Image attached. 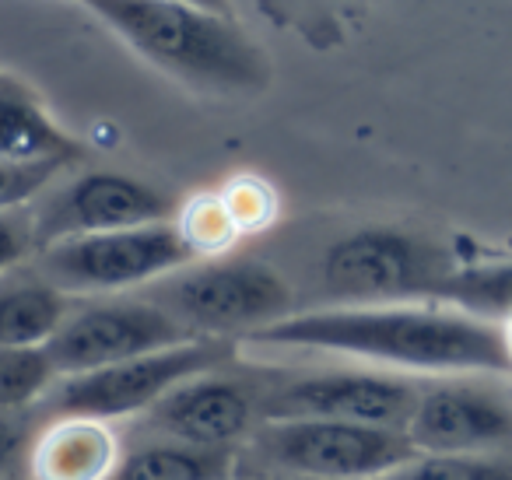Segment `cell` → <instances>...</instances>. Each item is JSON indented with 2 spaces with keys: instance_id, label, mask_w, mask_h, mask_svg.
Segmentation results:
<instances>
[{
  "instance_id": "cell-1",
  "label": "cell",
  "mask_w": 512,
  "mask_h": 480,
  "mask_svg": "<svg viewBox=\"0 0 512 480\" xmlns=\"http://www.w3.org/2000/svg\"><path fill=\"white\" fill-rule=\"evenodd\" d=\"M249 347L320 351L418 375H512L498 323L446 302L327 305L246 333Z\"/></svg>"
},
{
  "instance_id": "cell-2",
  "label": "cell",
  "mask_w": 512,
  "mask_h": 480,
  "mask_svg": "<svg viewBox=\"0 0 512 480\" xmlns=\"http://www.w3.org/2000/svg\"><path fill=\"white\" fill-rule=\"evenodd\" d=\"M130 50L190 92L242 99L271 85V60L235 15L186 0H81Z\"/></svg>"
},
{
  "instance_id": "cell-3",
  "label": "cell",
  "mask_w": 512,
  "mask_h": 480,
  "mask_svg": "<svg viewBox=\"0 0 512 480\" xmlns=\"http://www.w3.org/2000/svg\"><path fill=\"white\" fill-rule=\"evenodd\" d=\"M456 260L432 239L400 228H358L330 242L320 260V284L334 305L435 302Z\"/></svg>"
},
{
  "instance_id": "cell-4",
  "label": "cell",
  "mask_w": 512,
  "mask_h": 480,
  "mask_svg": "<svg viewBox=\"0 0 512 480\" xmlns=\"http://www.w3.org/2000/svg\"><path fill=\"white\" fill-rule=\"evenodd\" d=\"M197 260V249L176 221L71 235L39 249V274L64 295H113L169 277Z\"/></svg>"
},
{
  "instance_id": "cell-5",
  "label": "cell",
  "mask_w": 512,
  "mask_h": 480,
  "mask_svg": "<svg viewBox=\"0 0 512 480\" xmlns=\"http://www.w3.org/2000/svg\"><path fill=\"white\" fill-rule=\"evenodd\" d=\"M165 309L197 337H246L292 312V288L267 263L214 260L176 270L165 284Z\"/></svg>"
},
{
  "instance_id": "cell-6",
  "label": "cell",
  "mask_w": 512,
  "mask_h": 480,
  "mask_svg": "<svg viewBox=\"0 0 512 480\" xmlns=\"http://www.w3.org/2000/svg\"><path fill=\"white\" fill-rule=\"evenodd\" d=\"M264 452L285 473L323 480H383L418 456L404 428L334 421V417H281L267 421Z\"/></svg>"
},
{
  "instance_id": "cell-7",
  "label": "cell",
  "mask_w": 512,
  "mask_h": 480,
  "mask_svg": "<svg viewBox=\"0 0 512 480\" xmlns=\"http://www.w3.org/2000/svg\"><path fill=\"white\" fill-rule=\"evenodd\" d=\"M225 358L228 344H221L218 337H193L116 365L64 375L57 386V407L60 414L99 417L113 424L120 417L151 410L169 389L200 372H214Z\"/></svg>"
},
{
  "instance_id": "cell-8",
  "label": "cell",
  "mask_w": 512,
  "mask_h": 480,
  "mask_svg": "<svg viewBox=\"0 0 512 480\" xmlns=\"http://www.w3.org/2000/svg\"><path fill=\"white\" fill-rule=\"evenodd\" d=\"M165 305L158 302H99L81 312H67L64 326L46 344L60 379L92 372L102 365L162 351V347L193 340Z\"/></svg>"
},
{
  "instance_id": "cell-9",
  "label": "cell",
  "mask_w": 512,
  "mask_h": 480,
  "mask_svg": "<svg viewBox=\"0 0 512 480\" xmlns=\"http://www.w3.org/2000/svg\"><path fill=\"white\" fill-rule=\"evenodd\" d=\"M404 431L418 452H509L512 400L467 375H446L418 389Z\"/></svg>"
},
{
  "instance_id": "cell-10",
  "label": "cell",
  "mask_w": 512,
  "mask_h": 480,
  "mask_svg": "<svg viewBox=\"0 0 512 480\" xmlns=\"http://www.w3.org/2000/svg\"><path fill=\"white\" fill-rule=\"evenodd\" d=\"M411 379L393 372H316L285 382L264 400L267 421L281 417H334V421L404 428L418 400Z\"/></svg>"
},
{
  "instance_id": "cell-11",
  "label": "cell",
  "mask_w": 512,
  "mask_h": 480,
  "mask_svg": "<svg viewBox=\"0 0 512 480\" xmlns=\"http://www.w3.org/2000/svg\"><path fill=\"white\" fill-rule=\"evenodd\" d=\"M172 214V200L162 190L120 172H88L67 183L53 200L36 211L39 249L71 235L116 232V228L151 225Z\"/></svg>"
},
{
  "instance_id": "cell-12",
  "label": "cell",
  "mask_w": 512,
  "mask_h": 480,
  "mask_svg": "<svg viewBox=\"0 0 512 480\" xmlns=\"http://www.w3.org/2000/svg\"><path fill=\"white\" fill-rule=\"evenodd\" d=\"M151 424L176 442L204 445V449H232L256 417V400L235 379L200 372L179 382L148 410Z\"/></svg>"
},
{
  "instance_id": "cell-13",
  "label": "cell",
  "mask_w": 512,
  "mask_h": 480,
  "mask_svg": "<svg viewBox=\"0 0 512 480\" xmlns=\"http://www.w3.org/2000/svg\"><path fill=\"white\" fill-rule=\"evenodd\" d=\"M32 480H109L120 466L109 421L60 414L32 445Z\"/></svg>"
},
{
  "instance_id": "cell-14",
  "label": "cell",
  "mask_w": 512,
  "mask_h": 480,
  "mask_svg": "<svg viewBox=\"0 0 512 480\" xmlns=\"http://www.w3.org/2000/svg\"><path fill=\"white\" fill-rule=\"evenodd\" d=\"M78 144L60 123L43 109V102L22 81L0 74V162L11 165H43L74 162Z\"/></svg>"
},
{
  "instance_id": "cell-15",
  "label": "cell",
  "mask_w": 512,
  "mask_h": 480,
  "mask_svg": "<svg viewBox=\"0 0 512 480\" xmlns=\"http://www.w3.org/2000/svg\"><path fill=\"white\" fill-rule=\"evenodd\" d=\"M67 295L43 274L0 284V347H46L64 326Z\"/></svg>"
},
{
  "instance_id": "cell-16",
  "label": "cell",
  "mask_w": 512,
  "mask_h": 480,
  "mask_svg": "<svg viewBox=\"0 0 512 480\" xmlns=\"http://www.w3.org/2000/svg\"><path fill=\"white\" fill-rule=\"evenodd\" d=\"M232 473V449H204L169 438L123 456L109 480H232Z\"/></svg>"
},
{
  "instance_id": "cell-17",
  "label": "cell",
  "mask_w": 512,
  "mask_h": 480,
  "mask_svg": "<svg viewBox=\"0 0 512 480\" xmlns=\"http://www.w3.org/2000/svg\"><path fill=\"white\" fill-rule=\"evenodd\" d=\"M435 302L456 305L491 323L512 316V260L477 263V267H453V274L439 284Z\"/></svg>"
},
{
  "instance_id": "cell-18",
  "label": "cell",
  "mask_w": 512,
  "mask_h": 480,
  "mask_svg": "<svg viewBox=\"0 0 512 480\" xmlns=\"http://www.w3.org/2000/svg\"><path fill=\"white\" fill-rule=\"evenodd\" d=\"M383 480H512L509 452H418Z\"/></svg>"
},
{
  "instance_id": "cell-19",
  "label": "cell",
  "mask_w": 512,
  "mask_h": 480,
  "mask_svg": "<svg viewBox=\"0 0 512 480\" xmlns=\"http://www.w3.org/2000/svg\"><path fill=\"white\" fill-rule=\"evenodd\" d=\"M60 379L46 347H0V410H25Z\"/></svg>"
},
{
  "instance_id": "cell-20",
  "label": "cell",
  "mask_w": 512,
  "mask_h": 480,
  "mask_svg": "<svg viewBox=\"0 0 512 480\" xmlns=\"http://www.w3.org/2000/svg\"><path fill=\"white\" fill-rule=\"evenodd\" d=\"M183 228V235L190 239V246L200 253H211V249H225L228 242L239 235L232 211H228L225 197H204L186 211V218L176 221Z\"/></svg>"
},
{
  "instance_id": "cell-21",
  "label": "cell",
  "mask_w": 512,
  "mask_h": 480,
  "mask_svg": "<svg viewBox=\"0 0 512 480\" xmlns=\"http://www.w3.org/2000/svg\"><path fill=\"white\" fill-rule=\"evenodd\" d=\"M60 169H64L60 162H43V165L0 162V211H8V207H25L32 197H39V193L57 179Z\"/></svg>"
},
{
  "instance_id": "cell-22",
  "label": "cell",
  "mask_w": 512,
  "mask_h": 480,
  "mask_svg": "<svg viewBox=\"0 0 512 480\" xmlns=\"http://www.w3.org/2000/svg\"><path fill=\"white\" fill-rule=\"evenodd\" d=\"M32 249H39L36 214H25L22 207L0 211V274H8L11 267H18Z\"/></svg>"
},
{
  "instance_id": "cell-23",
  "label": "cell",
  "mask_w": 512,
  "mask_h": 480,
  "mask_svg": "<svg viewBox=\"0 0 512 480\" xmlns=\"http://www.w3.org/2000/svg\"><path fill=\"white\" fill-rule=\"evenodd\" d=\"M25 424L18 421V410H0V473H8L25 449Z\"/></svg>"
},
{
  "instance_id": "cell-24",
  "label": "cell",
  "mask_w": 512,
  "mask_h": 480,
  "mask_svg": "<svg viewBox=\"0 0 512 480\" xmlns=\"http://www.w3.org/2000/svg\"><path fill=\"white\" fill-rule=\"evenodd\" d=\"M186 4H197V8L221 11V15H232V4H228V0H186Z\"/></svg>"
},
{
  "instance_id": "cell-25",
  "label": "cell",
  "mask_w": 512,
  "mask_h": 480,
  "mask_svg": "<svg viewBox=\"0 0 512 480\" xmlns=\"http://www.w3.org/2000/svg\"><path fill=\"white\" fill-rule=\"evenodd\" d=\"M498 326H502V333H505V347H509V358H512V316H509V319H502V323H498Z\"/></svg>"
},
{
  "instance_id": "cell-26",
  "label": "cell",
  "mask_w": 512,
  "mask_h": 480,
  "mask_svg": "<svg viewBox=\"0 0 512 480\" xmlns=\"http://www.w3.org/2000/svg\"><path fill=\"white\" fill-rule=\"evenodd\" d=\"M285 480H323V477H306V473H288Z\"/></svg>"
}]
</instances>
